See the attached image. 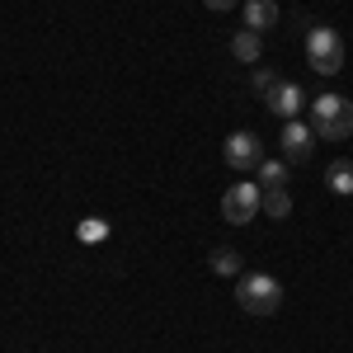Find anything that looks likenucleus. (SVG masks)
I'll return each mask as SVG.
<instances>
[{
  "mask_svg": "<svg viewBox=\"0 0 353 353\" xmlns=\"http://www.w3.org/2000/svg\"><path fill=\"white\" fill-rule=\"evenodd\" d=\"M259 208H264V217H273V221L292 217V198H288V189H259Z\"/></svg>",
  "mask_w": 353,
  "mask_h": 353,
  "instance_id": "10",
  "label": "nucleus"
},
{
  "mask_svg": "<svg viewBox=\"0 0 353 353\" xmlns=\"http://www.w3.org/2000/svg\"><path fill=\"white\" fill-rule=\"evenodd\" d=\"M273 85H278V81H273V71H254V94H264V99H269Z\"/></svg>",
  "mask_w": 353,
  "mask_h": 353,
  "instance_id": "15",
  "label": "nucleus"
},
{
  "mask_svg": "<svg viewBox=\"0 0 353 353\" xmlns=\"http://www.w3.org/2000/svg\"><path fill=\"white\" fill-rule=\"evenodd\" d=\"M221 156H226L231 170H259V165H264V141L254 132H231L226 146H221Z\"/></svg>",
  "mask_w": 353,
  "mask_h": 353,
  "instance_id": "5",
  "label": "nucleus"
},
{
  "mask_svg": "<svg viewBox=\"0 0 353 353\" xmlns=\"http://www.w3.org/2000/svg\"><path fill=\"white\" fill-rule=\"evenodd\" d=\"M344 57H349V48H344V38H339L334 28L316 24L306 33V61H311L321 76H339V71H344Z\"/></svg>",
  "mask_w": 353,
  "mask_h": 353,
  "instance_id": "3",
  "label": "nucleus"
},
{
  "mask_svg": "<svg viewBox=\"0 0 353 353\" xmlns=\"http://www.w3.org/2000/svg\"><path fill=\"white\" fill-rule=\"evenodd\" d=\"M306 113H311V132L325 137V141H344V137H353V99H344V94H316L311 104H306Z\"/></svg>",
  "mask_w": 353,
  "mask_h": 353,
  "instance_id": "1",
  "label": "nucleus"
},
{
  "mask_svg": "<svg viewBox=\"0 0 353 353\" xmlns=\"http://www.w3.org/2000/svg\"><path fill=\"white\" fill-rule=\"evenodd\" d=\"M203 5H208V10H217V14H221V10H231V5H241V0H203Z\"/></svg>",
  "mask_w": 353,
  "mask_h": 353,
  "instance_id": "16",
  "label": "nucleus"
},
{
  "mask_svg": "<svg viewBox=\"0 0 353 353\" xmlns=\"http://www.w3.org/2000/svg\"><path fill=\"white\" fill-rule=\"evenodd\" d=\"M76 236H81L85 245H99V241H109V221H81V226H76Z\"/></svg>",
  "mask_w": 353,
  "mask_h": 353,
  "instance_id": "14",
  "label": "nucleus"
},
{
  "mask_svg": "<svg viewBox=\"0 0 353 353\" xmlns=\"http://www.w3.org/2000/svg\"><path fill=\"white\" fill-rule=\"evenodd\" d=\"M264 104L273 109V118H283V123H297L301 113H306V104H311V99H306V90H301L297 81H278V85H273V94L264 99Z\"/></svg>",
  "mask_w": 353,
  "mask_h": 353,
  "instance_id": "6",
  "label": "nucleus"
},
{
  "mask_svg": "<svg viewBox=\"0 0 353 353\" xmlns=\"http://www.w3.org/2000/svg\"><path fill=\"white\" fill-rule=\"evenodd\" d=\"M212 273H221V278H236V273H241V254H236L231 245H217V250H212Z\"/></svg>",
  "mask_w": 353,
  "mask_h": 353,
  "instance_id": "12",
  "label": "nucleus"
},
{
  "mask_svg": "<svg viewBox=\"0 0 353 353\" xmlns=\"http://www.w3.org/2000/svg\"><path fill=\"white\" fill-rule=\"evenodd\" d=\"M254 212H259V189L254 184H231V189L221 193V217L231 221V226H245V221H254Z\"/></svg>",
  "mask_w": 353,
  "mask_h": 353,
  "instance_id": "4",
  "label": "nucleus"
},
{
  "mask_svg": "<svg viewBox=\"0 0 353 353\" xmlns=\"http://www.w3.org/2000/svg\"><path fill=\"white\" fill-rule=\"evenodd\" d=\"M259 179H264V189H283L288 165H283V161H264V165H259Z\"/></svg>",
  "mask_w": 353,
  "mask_h": 353,
  "instance_id": "13",
  "label": "nucleus"
},
{
  "mask_svg": "<svg viewBox=\"0 0 353 353\" xmlns=\"http://www.w3.org/2000/svg\"><path fill=\"white\" fill-rule=\"evenodd\" d=\"M278 146H283V156L292 165L301 161H311V123H283V137H278Z\"/></svg>",
  "mask_w": 353,
  "mask_h": 353,
  "instance_id": "7",
  "label": "nucleus"
},
{
  "mask_svg": "<svg viewBox=\"0 0 353 353\" xmlns=\"http://www.w3.org/2000/svg\"><path fill=\"white\" fill-rule=\"evenodd\" d=\"M231 52H236V61H259V52H264V33H254V28H241L236 38H231Z\"/></svg>",
  "mask_w": 353,
  "mask_h": 353,
  "instance_id": "9",
  "label": "nucleus"
},
{
  "mask_svg": "<svg viewBox=\"0 0 353 353\" xmlns=\"http://www.w3.org/2000/svg\"><path fill=\"white\" fill-rule=\"evenodd\" d=\"M325 179H330V189H334V193H353V161H349V156L330 161Z\"/></svg>",
  "mask_w": 353,
  "mask_h": 353,
  "instance_id": "11",
  "label": "nucleus"
},
{
  "mask_svg": "<svg viewBox=\"0 0 353 353\" xmlns=\"http://www.w3.org/2000/svg\"><path fill=\"white\" fill-rule=\"evenodd\" d=\"M278 24V5L273 0H245V28L264 33V28Z\"/></svg>",
  "mask_w": 353,
  "mask_h": 353,
  "instance_id": "8",
  "label": "nucleus"
},
{
  "mask_svg": "<svg viewBox=\"0 0 353 353\" xmlns=\"http://www.w3.org/2000/svg\"><path fill=\"white\" fill-rule=\"evenodd\" d=\"M236 301H241V311H250V316H273L283 306V288H278V278H269V273H241Z\"/></svg>",
  "mask_w": 353,
  "mask_h": 353,
  "instance_id": "2",
  "label": "nucleus"
}]
</instances>
